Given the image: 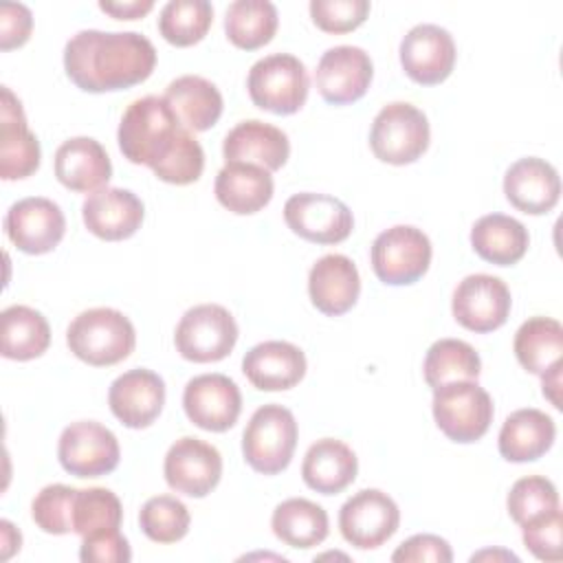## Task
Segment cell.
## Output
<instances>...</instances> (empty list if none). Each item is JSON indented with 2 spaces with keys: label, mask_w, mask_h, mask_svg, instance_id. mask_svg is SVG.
Wrapping results in <instances>:
<instances>
[{
  "label": "cell",
  "mask_w": 563,
  "mask_h": 563,
  "mask_svg": "<svg viewBox=\"0 0 563 563\" xmlns=\"http://www.w3.org/2000/svg\"><path fill=\"white\" fill-rule=\"evenodd\" d=\"M156 66L154 44L134 31H79L64 48L68 79L86 92H112L145 81Z\"/></svg>",
  "instance_id": "1"
},
{
  "label": "cell",
  "mask_w": 563,
  "mask_h": 563,
  "mask_svg": "<svg viewBox=\"0 0 563 563\" xmlns=\"http://www.w3.org/2000/svg\"><path fill=\"white\" fill-rule=\"evenodd\" d=\"M189 130L178 121L165 97L147 95L128 106L121 117L117 141L123 156L134 165L158 167Z\"/></svg>",
  "instance_id": "2"
},
{
  "label": "cell",
  "mask_w": 563,
  "mask_h": 563,
  "mask_svg": "<svg viewBox=\"0 0 563 563\" xmlns=\"http://www.w3.org/2000/svg\"><path fill=\"white\" fill-rule=\"evenodd\" d=\"M66 343L79 361L95 367H108L132 354L136 332L123 312L114 308H90L70 321Z\"/></svg>",
  "instance_id": "3"
},
{
  "label": "cell",
  "mask_w": 563,
  "mask_h": 563,
  "mask_svg": "<svg viewBox=\"0 0 563 563\" xmlns=\"http://www.w3.org/2000/svg\"><path fill=\"white\" fill-rule=\"evenodd\" d=\"M297 435V420L290 409L275 402L262 405L242 433V455L253 471L277 475L290 464Z\"/></svg>",
  "instance_id": "4"
},
{
  "label": "cell",
  "mask_w": 563,
  "mask_h": 563,
  "mask_svg": "<svg viewBox=\"0 0 563 563\" xmlns=\"http://www.w3.org/2000/svg\"><path fill=\"white\" fill-rule=\"evenodd\" d=\"M251 101L273 114H295L308 99V70L288 53H273L257 59L246 77Z\"/></svg>",
  "instance_id": "5"
},
{
  "label": "cell",
  "mask_w": 563,
  "mask_h": 563,
  "mask_svg": "<svg viewBox=\"0 0 563 563\" xmlns=\"http://www.w3.org/2000/svg\"><path fill=\"white\" fill-rule=\"evenodd\" d=\"M433 418L453 442L479 440L493 422V398L477 380H453L433 389Z\"/></svg>",
  "instance_id": "6"
},
{
  "label": "cell",
  "mask_w": 563,
  "mask_h": 563,
  "mask_svg": "<svg viewBox=\"0 0 563 563\" xmlns=\"http://www.w3.org/2000/svg\"><path fill=\"white\" fill-rule=\"evenodd\" d=\"M431 130L422 110L407 101L387 103L372 123L369 147L389 165H409L429 147Z\"/></svg>",
  "instance_id": "7"
},
{
  "label": "cell",
  "mask_w": 563,
  "mask_h": 563,
  "mask_svg": "<svg viewBox=\"0 0 563 563\" xmlns=\"http://www.w3.org/2000/svg\"><path fill=\"white\" fill-rule=\"evenodd\" d=\"M238 341V323L233 314L218 303H200L189 308L174 332L176 350L191 363H216L231 354Z\"/></svg>",
  "instance_id": "8"
},
{
  "label": "cell",
  "mask_w": 563,
  "mask_h": 563,
  "mask_svg": "<svg viewBox=\"0 0 563 563\" xmlns=\"http://www.w3.org/2000/svg\"><path fill=\"white\" fill-rule=\"evenodd\" d=\"M431 242L424 231L396 224L376 235L369 260L374 275L389 286H407L418 282L431 264Z\"/></svg>",
  "instance_id": "9"
},
{
  "label": "cell",
  "mask_w": 563,
  "mask_h": 563,
  "mask_svg": "<svg viewBox=\"0 0 563 563\" xmlns=\"http://www.w3.org/2000/svg\"><path fill=\"white\" fill-rule=\"evenodd\" d=\"M57 457L62 468L75 477H101L119 466L121 449L108 427L95 420H79L62 431Z\"/></svg>",
  "instance_id": "10"
},
{
  "label": "cell",
  "mask_w": 563,
  "mask_h": 563,
  "mask_svg": "<svg viewBox=\"0 0 563 563\" xmlns=\"http://www.w3.org/2000/svg\"><path fill=\"white\" fill-rule=\"evenodd\" d=\"M284 220L295 235L314 244H339L354 229V216L343 200L312 191L290 196L284 205Z\"/></svg>",
  "instance_id": "11"
},
{
  "label": "cell",
  "mask_w": 563,
  "mask_h": 563,
  "mask_svg": "<svg viewBox=\"0 0 563 563\" xmlns=\"http://www.w3.org/2000/svg\"><path fill=\"white\" fill-rule=\"evenodd\" d=\"M398 526L400 510L396 501L378 488L358 490L339 510L341 534L358 550H374L383 545L394 537Z\"/></svg>",
  "instance_id": "12"
},
{
  "label": "cell",
  "mask_w": 563,
  "mask_h": 563,
  "mask_svg": "<svg viewBox=\"0 0 563 563\" xmlns=\"http://www.w3.org/2000/svg\"><path fill=\"white\" fill-rule=\"evenodd\" d=\"M510 290L495 275H466L453 290L451 310L455 321L471 332H493L501 328L510 314Z\"/></svg>",
  "instance_id": "13"
},
{
  "label": "cell",
  "mask_w": 563,
  "mask_h": 563,
  "mask_svg": "<svg viewBox=\"0 0 563 563\" xmlns=\"http://www.w3.org/2000/svg\"><path fill=\"white\" fill-rule=\"evenodd\" d=\"M163 473L172 490L200 499L218 486L222 477V455L213 444L185 435L169 446Z\"/></svg>",
  "instance_id": "14"
},
{
  "label": "cell",
  "mask_w": 563,
  "mask_h": 563,
  "mask_svg": "<svg viewBox=\"0 0 563 563\" xmlns=\"http://www.w3.org/2000/svg\"><path fill=\"white\" fill-rule=\"evenodd\" d=\"M7 238L29 255L51 253L66 233V218L57 202L31 196L13 202L4 216Z\"/></svg>",
  "instance_id": "15"
},
{
  "label": "cell",
  "mask_w": 563,
  "mask_h": 563,
  "mask_svg": "<svg viewBox=\"0 0 563 563\" xmlns=\"http://www.w3.org/2000/svg\"><path fill=\"white\" fill-rule=\"evenodd\" d=\"M183 407L196 427L222 433L238 422L242 394L235 380L224 374H200L185 385Z\"/></svg>",
  "instance_id": "16"
},
{
  "label": "cell",
  "mask_w": 563,
  "mask_h": 563,
  "mask_svg": "<svg viewBox=\"0 0 563 563\" xmlns=\"http://www.w3.org/2000/svg\"><path fill=\"white\" fill-rule=\"evenodd\" d=\"M453 35L438 24H416L400 42L405 75L422 86L442 84L455 66Z\"/></svg>",
  "instance_id": "17"
},
{
  "label": "cell",
  "mask_w": 563,
  "mask_h": 563,
  "mask_svg": "<svg viewBox=\"0 0 563 563\" xmlns=\"http://www.w3.org/2000/svg\"><path fill=\"white\" fill-rule=\"evenodd\" d=\"M374 77V64L361 46H334L328 48L314 70V84L319 95L334 106L358 101Z\"/></svg>",
  "instance_id": "18"
},
{
  "label": "cell",
  "mask_w": 563,
  "mask_h": 563,
  "mask_svg": "<svg viewBox=\"0 0 563 563\" xmlns=\"http://www.w3.org/2000/svg\"><path fill=\"white\" fill-rule=\"evenodd\" d=\"M108 405L121 424L145 429L163 411L165 383L156 372L145 367L123 372L108 389Z\"/></svg>",
  "instance_id": "19"
},
{
  "label": "cell",
  "mask_w": 563,
  "mask_h": 563,
  "mask_svg": "<svg viewBox=\"0 0 563 563\" xmlns=\"http://www.w3.org/2000/svg\"><path fill=\"white\" fill-rule=\"evenodd\" d=\"M40 141L29 130L20 99L2 86L0 103V176L20 180L40 167Z\"/></svg>",
  "instance_id": "20"
},
{
  "label": "cell",
  "mask_w": 563,
  "mask_h": 563,
  "mask_svg": "<svg viewBox=\"0 0 563 563\" xmlns=\"http://www.w3.org/2000/svg\"><path fill=\"white\" fill-rule=\"evenodd\" d=\"M86 229L108 242L132 238L143 222L145 209L136 194L121 187H103L90 194L81 207Z\"/></svg>",
  "instance_id": "21"
},
{
  "label": "cell",
  "mask_w": 563,
  "mask_h": 563,
  "mask_svg": "<svg viewBox=\"0 0 563 563\" xmlns=\"http://www.w3.org/2000/svg\"><path fill=\"white\" fill-rule=\"evenodd\" d=\"M508 202L530 216L548 213L561 198L559 172L543 158L526 156L512 163L504 176Z\"/></svg>",
  "instance_id": "22"
},
{
  "label": "cell",
  "mask_w": 563,
  "mask_h": 563,
  "mask_svg": "<svg viewBox=\"0 0 563 563\" xmlns=\"http://www.w3.org/2000/svg\"><path fill=\"white\" fill-rule=\"evenodd\" d=\"M308 295L319 312L328 317L345 314L361 295L356 264L341 253L319 257L308 275Z\"/></svg>",
  "instance_id": "23"
},
{
  "label": "cell",
  "mask_w": 563,
  "mask_h": 563,
  "mask_svg": "<svg viewBox=\"0 0 563 563\" xmlns=\"http://www.w3.org/2000/svg\"><path fill=\"white\" fill-rule=\"evenodd\" d=\"M242 372L260 391H284L306 374V354L288 341H264L242 358Z\"/></svg>",
  "instance_id": "24"
},
{
  "label": "cell",
  "mask_w": 563,
  "mask_h": 563,
  "mask_svg": "<svg viewBox=\"0 0 563 563\" xmlns=\"http://www.w3.org/2000/svg\"><path fill=\"white\" fill-rule=\"evenodd\" d=\"M55 176L70 191L95 194L112 178V163L99 141L73 136L55 152Z\"/></svg>",
  "instance_id": "25"
},
{
  "label": "cell",
  "mask_w": 563,
  "mask_h": 563,
  "mask_svg": "<svg viewBox=\"0 0 563 563\" xmlns=\"http://www.w3.org/2000/svg\"><path fill=\"white\" fill-rule=\"evenodd\" d=\"M222 154L227 163H251L277 172L288 161L290 143L279 128L260 119H249L229 130L222 143Z\"/></svg>",
  "instance_id": "26"
},
{
  "label": "cell",
  "mask_w": 563,
  "mask_h": 563,
  "mask_svg": "<svg viewBox=\"0 0 563 563\" xmlns=\"http://www.w3.org/2000/svg\"><path fill=\"white\" fill-rule=\"evenodd\" d=\"M556 438L554 420L541 409L512 411L499 431V453L508 462H534L543 457Z\"/></svg>",
  "instance_id": "27"
},
{
  "label": "cell",
  "mask_w": 563,
  "mask_h": 563,
  "mask_svg": "<svg viewBox=\"0 0 563 563\" xmlns=\"http://www.w3.org/2000/svg\"><path fill=\"white\" fill-rule=\"evenodd\" d=\"M356 453L334 438L317 440L301 462V477L306 486L321 495H336L345 490L356 479Z\"/></svg>",
  "instance_id": "28"
},
{
  "label": "cell",
  "mask_w": 563,
  "mask_h": 563,
  "mask_svg": "<svg viewBox=\"0 0 563 563\" xmlns=\"http://www.w3.org/2000/svg\"><path fill=\"white\" fill-rule=\"evenodd\" d=\"M218 202L238 216H251L264 209L273 198V176L268 169L251 163H227L213 185Z\"/></svg>",
  "instance_id": "29"
},
{
  "label": "cell",
  "mask_w": 563,
  "mask_h": 563,
  "mask_svg": "<svg viewBox=\"0 0 563 563\" xmlns=\"http://www.w3.org/2000/svg\"><path fill=\"white\" fill-rule=\"evenodd\" d=\"M163 97L189 132H205L216 125L224 106L216 84L198 75L174 79Z\"/></svg>",
  "instance_id": "30"
},
{
  "label": "cell",
  "mask_w": 563,
  "mask_h": 563,
  "mask_svg": "<svg viewBox=\"0 0 563 563\" xmlns=\"http://www.w3.org/2000/svg\"><path fill=\"white\" fill-rule=\"evenodd\" d=\"M530 244L528 229L504 213L482 216L471 229V246L473 251L490 264L512 266L517 264Z\"/></svg>",
  "instance_id": "31"
},
{
  "label": "cell",
  "mask_w": 563,
  "mask_h": 563,
  "mask_svg": "<svg viewBox=\"0 0 563 563\" xmlns=\"http://www.w3.org/2000/svg\"><path fill=\"white\" fill-rule=\"evenodd\" d=\"M271 528L282 543L308 550L328 537L330 521L328 512L319 504L303 497H290L273 510Z\"/></svg>",
  "instance_id": "32"
},
{
  "label": "cell",
  "mask_w": 563,
  "mask_h": 563,
  "mask_svg": "<svg viewBox=\"0 0 563 563\" xmlns=\"http://www.w3.org/2000/svg\"><path fill=\"white\" fill-rule=\"evenodd\" d=\"M2 356L11 361H31L51 345V328L42 312L29 306H9L0 314Z\"/></svg>",
  "instance_id": "33"
},
{
  "label": "cell",
  "mask_w": 563,
  "mask_h": 563,
  "mask_svg": "<svg viewBox=\"0 0 563 563\" xmlns=\"http://www.w3.org/2000/svg\"><path fill=\"white\" fill-rule=\"evenodd\" d=\"M512 350L523 369L541 376L561 361L563 325L552 317H532L519 325Z\"/></svg>",
  "instance_id": "34"
},
{
  "label": "cell",
  "mask_w": 563,
  "mask_h": 563,
  "mask_svg": "<svg viewBox=\"0 0 563 563\" xmlns=\"http://www.w3.org/2000/svg\"><path fill=\"white\" fill-rule=\"evenodd\" d=\"M277 9L268 0H235L224 15V31L233 46L255 51L268 44L277 31Z\"/></svg>",
  "instance_id": "35"
},
{
  "label": "cell",
  "mask_w": 563,
  "mask_h": 563,
  "mask_svg": "<svg viewBox=\"0 0 563 563\" xmlns=\"http://www.w3.org/2000/svg\"><path fill=\"white\" fill-rule=\"evenodd\" d=\"M424 380L429 387H440L453 380H477L482 361L473 345L460 339L435 341L424 356Z\"/></svg>",
  "instance_id": "36"
},
{
  "label": "cell",
  "mask_w": 563,
  "mask_h": 563,
  "mask_svg": "<svg viewBox=\"0 0 563 563\" xmlns=\"http://www.w3.org/2000/svg\"><path fill=\"white\" fill-rule=\"evenodd\" d=\"M213 22V7L207 0H172L161 9L158 31L174 46L198 44Z\"/></svg>",
  "instance_id": "37"
},
{
  "label": "cell",
  "mask_w": 563,
  "mask_h": 563,
  "mask_svg": "<svg viewBox=\"0 0 563 563\" xmlns=\"http://www.w3.org/2000/svg\"><path fill=\"white\" fill-rule=\"evenodd\" d=\"M189 510L174 495L150 497L141 512L139 523L143 534L154 543H176L189 532Z\"/></svg>",
  "instance_id": "38"
},
{
  "label": "cell",
  "mask_w": 563,
  "mask_h": 563,
  "mask_svg": "<svg viewBox=\"0 0 563 563\" xmlns=\"http://www.w3.org/2000/svg\"><path fill=\"white\" fill-rule=\"evenodd\" d=\"M506 506L510 519L517 526H526L559 510V493L548 477L528 475L512 484Z\"/></svg>",
  "instance_id": "39"
},
{
  "label": "cell",
  "mask_w": 563,
  "mask_h": 563,
  "mask_svg": "<svg viewBox=\"0 0 563 563\" xmlns=\"http://www.w3.org/2000/svg\"><path fill=\"white\" fill-rule=\"evenodd\" d=\"M123 519V506L119 497L108 488H77L73 508V532L86 537L97 530L119 528Z\"/></svg>",
  "instance_id": "40"
},
{
  "label": "cell",
  "mask_w": 563,
  "mask_h": 563,
  "mask_svg": "<svg viewBox=\"0 0 563 563\" xmlns=\"http://www.w3.org/2000/svg\"><path fill=\"white\" fill-rule=\"evenodd\" d=\"M75 495H77V488L66 484L44 486L31 504V517L37 523V528L48 534L73 532Z\"/></svg>",
  "instance_id": "41"
},
{
  "label": "cell",
  "mask_w": 563,
  "mask_h": 563,
  "mask_svg": "<svg viewBox=\"0 0 563 563\" xmlns=\"http://www.w3.org/2000/svg\"><path fill=\"white\" fill-rule=\"evenodd\" d=\"M372 4L367 0H312L310 18L325 33H350L358 29L367 15Z\"/></svg>",
  "instance_id": "42"
},
{
  "label": "cell",
  "mask_w": 563,
  "mask_h": 563,
  "mask_svg": "<svg viewBox=\"0 0 563 563\" xmlns=\"http://www.w3.org/2000/svg\"><path fill=\"white\" fill-rule=\"evenodd\" d=\"M563 517L561 510H554L532 523L521 526L523 545L539 559L548 563H556L563 556Z\"/></svg>",
  "instance_id": "43"
},
{
  "label": "cell",
  "mask_w": 563,
  "mask_h": 563,
  "mask_svg": "<svg viewBox=\"0 0 563 563\" xmlns=\"http://www.w3.org/2000/svg\"><path fill=\"white\" fill-rule=\"evenodd\" d=\"M79 559L84 563H128L132 550L119 528H106L81 537Z\"/></svg>",
  "instance_id": "44"
},
{
  "label": "cell",
  "mask_w": 563,
  "mask_h": 563,
  "mask_svg": "<svg viewBox=\"0 0 563 563\" xmlns=\"http://www.w3.org/2000/svg\"><path fill=\"white\" fill-rule=\"evenodd\" d=\"M391 561H396V563H420V561L451 563L453 552H451L449 541L438 534H413L396 548V552L391 554Z\"/></svg>",
  "instance_id": "45"
},
{
  "label": "cell",
  "mask_w": 563,
  "mask_h": 563,
  "mask_svg": "<svg viewBox=\"0 0 563 563\" xmlns=\"http://www.w3.org/2000/svg\"><path fill=\"white\" fill-rule=\"evenodd\" d=\"M33 15L26 4L2 2L0 4V48L11 51L22 46L31 37Z\"/></svg>",
  "instance_id": "46"
},
{
  "label": "cell",
  "mask_w": 563,
  "mask_h": 563,
  "mask_svg": "<svg viewBox=\"0 0 563 563\" xmlns=\"http://www.w3.org/2000/svg\"><path fill=\"white\" fill-rule=\"evenodd\" d=\"M103 13H110L117 20H136L154 9L152 0H130V2H99Z\"/></svg>",
  "instance_id": "47"
},
{
  "label": "cell",
  "mask_w": 563,
  "mask_h": 563,
  "mask_svg": "<svg viewBox=\"0 0 563 563\" xmlns=\"http://www.w3.org/2000/svg\"><path fill=\"white\" fill-rule=\"evenodd\" d=\"M20 543H22V534L13 528L11 521L2 519L0 521V559L7 561L13 556V552L20 550Z\"/></svg>",
  "instance_id": "48"
},
{
  "label": "cell",
  "mask_w": 563,
  "mask_h": 563,
  "mask_svg": "<svg viewBox=\"0 0 563 563\" xmlns=\"http://www.w3.org/2000/svg\"><path fill=\"white\" fill-rule=\"evenodd\" d=\"M543 378V396L550 398V402L561 409V400H559V387H561V361L554 363L545 374H541Z\"/></svg>",
  "instance_id": "49"
},
{
  "label": "cell",
  "mask_w": 563,
  "mask_h": 563,
  "mask_svg": "<svg viewBox=\"0 0 563 563\" xmlns=\"http://www.w3.org/2000/svg\"><path fill=\"white\" fill-rule=\"evenodd\" d=\"M486 556H493V559H497V556H504V559H510V561H515V563L519 561V559H517L515 554H510V552H490V550H486V552H479V554H473V556H471V561H473V559H486Z\"/></svg>",
  "instance_id": "50"
}]
</instances>
